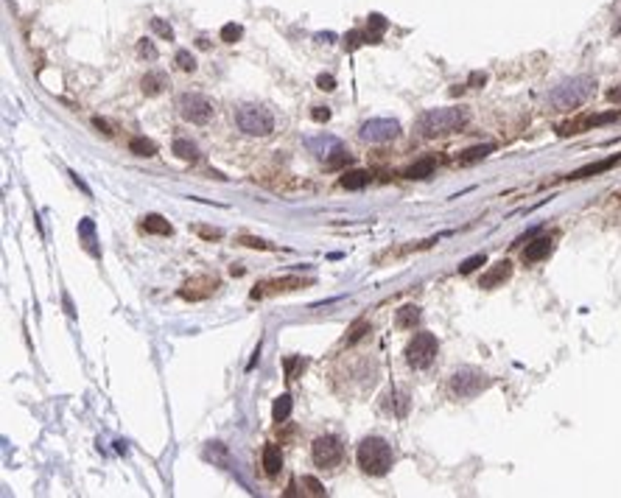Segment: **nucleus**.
Segmentation results:
<instances>
[{"mask_svg":"<svg viewBox=\"0 0 621 498\" xmlns=\"http://www.w3.org/2000/svg\"><path fill=\"white\" fill-rule=\"evenodd\" d=\"M359 134L364 143H386V140H395L400 134V123L392 118H372L361 126Z\"/></svg>","mask_w":621,"mask_h":498,"instance_id":"9d476101","label":"nucleus"},{"mask_svg":"<svg viewBox=\"0 0 621 498\" xmlns=\"http://www.w3.org/2000/svg\"><path fill=\"white\" fill-rule=\"evenodd\" d=\"M141 230L143 233H152V235H171L174 227L168 224V219H163L160 213H149V216L141 219Z\"/></svg>","mask_w":621,"mask_h":498,"instance_id":"a211bd4d","label":"nucleus"},{"mask_svg":"<svg viewBox=\"0 0 621 498\" xmlns=\"http://www.w3.org/2000/svg\"><path fill=\"white\" fill-rule=\"evenodd\" d=\"M613 34H621V23H618V26H615V28H613Z\"/></svg>","mask_w":621,"mask_h":498,"instance_id":"de8ad7c7","label":"nucleus"},{"mask_svg":"<svg viewBox=\"0 0 621 498\" xmlns=\"http://www.w3.org/2000/svg\"><path fill=\"white\" fill-rule=\"evenodd\" d=\"M177 109H179V115H182L185 121H190V123H196V126H204L207 121L213 118V104L207 101L204 96H199V93H185V96H179Z\"/></svg>","mask_w":621,"mask_h":498,"instance_id":"1a4fd4ad","label":"nucleus"},{"mask_svg":"<svg viewBox=\"0 0 621 498\" xmlns=\"http://www.w3.org/2000/svg\"><path fill=\"white\" fill-rule=\"evenodd\" d=\"M356 462L367 476H386L392 470L395 454L384 437H364L356 451Z\"/></svg>","mask_w":621,"mask_h":498,"instance_id":"7ed1b4c3","label":"nucleus"},{"mask_svg":"<svg viewBox=\"0 0 621 498\" xmlns=\"http://www.w3.org/2000/svg\"><path fill=\"white\" fill-rule=\"evenodd\" d=\"M395 322H397V328H403V330H414V325L420 322V308H417V305H403V308L397 311Z\"/></svg>","mask_w":621,"mask_h":498,"instance_id":"b1692460","label":"nucleus"},{"mask_svg":"<svg viewBox=\"0 0 621 498\" xmlns=\"http://www.w3.org/2000/svg\"><path fill=\"white\" fill-rule=\"evenodd\" d=\"M174 62H177V67L182 70V73H193V70H196V59H193L190 51H177Z\"/></svg>","mask_w":621,"mask_h":498,"instance_id":"2f4dec72","label":"nucleus"},{"mask_svg":"<svg viewBox=\"0 0 621 498\" xmlns=\"http://www.w3.org/2000/svg\"><path fill=\"white\" fill-rule=\"evenodd\" d=\"M305 146L311 149V154H316L327 168H341L344 163H350V154L344 149V143L339 137L330 134H319V137H308Z\"/></svg>","mask_w":621,"mask_h":498,"instance_id":"423d86ee","label":"nucleus"},{"mask_svg":"<svg viewBox=\"0 0 621 498\" xmlns=\"http://www.w3.org/2000/svg\"><path fill=\"white\" fill-rule=\"evenodd\" d=\"M467 121H470V112L465 107H440V109L423 112L417 121V129L426 137H440V134H451L462 129Z\"/></svg>","mask_w":621,"mask_h":498,"instance_id":"f03ea898","label":"nucleus"},{"mask_svg":"<svg viewBox=\"0 0 621 498\" xmlns=\"http://www.w3.org/2000/svg\"><path fill=\"white\" fill-rule=\"evenodd\" d=\"M615 166H621V154H613V157H607V160H596V163H591V166H582V168H577L574 174H568V179H588V177L604 174V171H610V168H615Z\"/></svg>","mask_w":621,"mask_h":498,"instance_id":"2eb2a0df","label":"nucleus"},{"mask_svg":"<svg viewBox=\"0 0 621 498\" xmlns=\"http://www.w3.org/2000/svg\"><path fill=\"white\" fill-rule=\"evenodd\" d=\"M364 42H367V34H361V31H350L348 37H344V48H348V51H356Z\"/></svg>","mask_w":621,"mask_h":498,"instance_id":"4c0bfd02","label":"nucleus"},{"mask_svg":"<svg viewBox=\"0 0 621 498\" xmlns=\"http://www.w3.org/2000/svg\"><path fill=\"white\" fill-rule=\"evenodd\" d=\"M238 244H244V247H249V249H271V244H269V241L255 238V235H241V238H238Z\"/></svg>","mask_w":621,"mask_h":498,"instance_id":"ea45409f","label":"nucleus"},{"mask_svg":"<svg viewBox=\"0 0 621 498\" xmlns=\"http://www.w3.org/2000/svg\"><path fill=\"white\" fill-rule=\"evenodd\" d=\"M551 249H555L551 238L540 235V238H534V241H529V244H526V249H523V263H537V260L548 258V255H551Z\"/></svg>","mask_w":621,"mask_h":498,"instance_id":"dca6fc26","label":"nucleus"},{"mask_svg":"<svg viewBox=\"0 0 621 498\" xmlns=\"http://www.w3.org/2000/svg\"><path fill=\"white\" fill-rule=\"evenodd\" d=\"M303 492H305V495H314V498H322V495H325V487L319 484V479H314V476H303Z\"/></svg>","mask_w":621,"mask_h":498,"instance_id":"72a5a7b5","label":"nucleus"},{"mask_svg":"<svg viewBox=\"0 0 621 498\" xmlns=\"http://www.w3.org/2000/svg\"><path fill=\"white\" fill-rule=\"evenodd\" d=\"M93 123H96V126H98V129H101V132H104V134H107V137H112V126H109V123H107V121H104V118H96V121H93Z\"/></svg>","mask_w":621,"mask_h":498,"instance_id":"c03bdc74","label":"nucleus"},{"mask_svg":"<svg viewBox=\"0 0 621 498\" xmlns=\"http://www.w3.org/2000/svg\"><path fill=\"white\" fill-rule=\"evenodd\" d=\"M291 409H294L291 395H280L278 400H274V406H271V417H274V423H286V420L291 417Z\"/></svg>","mask_w":621,"mask_h":498,"instance_id":"a878e982","label":"nucleus"},{"mask_svg":"<svg viewBox=\"0 0 621 498\" xmlns=\"http://www.w3.org/2000/svg\"><path fill=\"white\" fill-rule=\"evenodd\" d=\"M260 459H263V470H266V476H271V479L283 470V451H280L278 445H271V443L263 445V456H260Z\"/></svg>","mask_w":621,"mask_h":498,"instance_id":"f3484780","label":"nucleus"},{"mask_svg":"<svg viewBox=\"0 0 621 498\" xmlns=\"http://www.w3.org/2000/svg\"><path fill=\"white\" fill-rule=\"evenodd\" d=\"M485 85H487V76L485 73H470L467 87H485Z\"/></svg>","mask_w":621,"mask_h":498,"instance_id":"37998d69","label":"nucleus"},{"mask_svg":"<svg viewBox=\"0 0 621 498\" xmlns=\"http://www.w3.org/2000/svg\"><path fill=\"white\" fill-rule=\"evenodd\" d=\"M199 233H201L204 238H222V230H207V227H201Z\"/></svg>","mask_w":621,"mask_h":498,"instance_id":"a18cd8bd","label":"nucleus"},{"mask_svg":"<svg viewBox=\"0 0 621 498\" xmlns=\"http://www.w3.org/2000/svg\"><path fill=\"white\" fill-rule=\"evenodd\" d=\"M621 112H602V115H579V118H571L566 123L557 126V134L560 137H571V134H579V132H588L593 126H604V123H613L618 121Z\"/></svg>","mask_w":621,"mask_h":498,"instance_id":"9b49d317","label":"nucleus"},{"mask_svg":"<svg viewBox=\"0 0 621 498\" xmlns=\"http://www.w3.org/2000/svg\"><path fill=\"white\" fill-rule=\"evenodd\" d=\"M367 333H370V325H367L364 319H359V322H356V325H353V328L348 330V336H344V344L350 347V344H356L359 339H364Z\"/></svg>","mask_w":621,"mask_h":498,"instance_id":"7c9ffc66","label":"nucleus"},{"mask_svg":"<svg viewBox=\"0 0 621 498\" xmlns=\"http://www.w3.org/2000/svg\"><path fill=\"white\" fill-rule=\"evenodd\" d=\"M137 53H141L143 59H149V62H154L160 53H157V48H154V42L152 39H141L137 42Z\"/></svg>","mask_w":621,"mask_h":498,"instance_id":"e433bc0d","label":"nucleus"},{"mask_svg":"<svg viewBox=\"0 0 621 498\" xmlns=\"http://www.w3.org/2000/svg\"><path fill=\"white\" fill-rule=\"evenodd\" d=\"M305 367H308V359H303V355H286V359H283V370H286L289 381H294Z\"/></svg>","mask_w":621,"mask_h":498,"instance_id":"c756f323","label":"nucleus"},{"mask_svg":"<svg viewBox=\"0 0 621 498\" xmlns=\"http://www.w3.org/2000/svg\"><path fill=\"white\" fill-rule=\"evenodd\" d=\"M216 289H219V280L210 277V274H201V277H193V280L185 283V286L179 289V297L182 300H207Z\"/></svg>","mask_w":621,"mask_h":498,"instance_id":"ddd939ff","label":"nucleus"},{"mask_svg":"<svg viewBox=\"0 0 621 498\" xmlns=\"http://www.w3.org/2000/svg\"><path fill=\"white\" fill-rule=\"evenodd\" d=\"M141 87H143V93H146V96H160V93L168 87V76L163 73V70H152V73H146V76H143Z\"/></svg>","mask_w":621,"mask_h":498,"instance_id":"6ab92c4d","label":"nucleus"},{"mask_svg":"<svg viewBox=\"0 0 621 498\" xmlns=\"http://www.w3.org/2000/svg\"><path fill=\"white\" fill-rule=\"evenodd\" d=\"M311 118H314L316 123H325V121H330V109H327V107H314V109H311Z\"/></svg>","mask_w":621,"mask_h":498,"instance_id":"79ce46f5","label":"nucleus"},{"mask_svg":"<svg viewBox=\"0 0 621 498\" xmlns=\"http://www.w3.org/2000/svg\"><path fill=\"white\" fill-rule=\"evenodd\" d=\"M386 26H389V23H386L381 15H370V17H367V42H370V45L381 42V37H384Z\"/></svg>","mask_w":621,"mask_h":498,"instance_id":"bb28decb","label":"nucleus"},{"mask_svg":"<svg viewBox=\"0 0 621 498\" xmlns=\"http://www.w3.org/2000/svg\"><path fill=\"white\" fill-rule=\"evenodd\" d=\"M129 152L137 154V157H154L157 154V143H154V140H146V137H132L129 140Z\"/></svg>","mask_w":621,"mask_h":498,"instance_id":"393cba45","label":"nucleus"},{"mask_svg":"<svg viewBox=\"0 0 621 498\" xmlns=\"http://www.w3.org/2000/svg\"><path fill=\"white\" fill-rule=\"evenodd\" d=\"M485 263H487V258L478 252V255H473V258H467V260L459 263V274H470V272H476L478 266H485Z\"/></svg>","mask_w":621,"mask_h":498,"instance_id":"f704fd0d","label":"nucleus"},{"mask_svg":"<svg viewBox=\"0 0 621 498\" xmlns=\"http://www.w3.org/2000/svg\"><path fill=\"white\" fill-rule=\"evenodd\" d=\"M341 456H344V445H341V440L333 437V434H322V437H316V440L311 443V459H314V465L322 468V470L336 468V465L341 462Z\"/></svg>","mask_w":621,"mask_h":498,"instance_id":"6e6552de","label":"nucleus"},{"mask_svg":"<svg viewBox=\"0 0 621 498\" xmlns=\"http://www.w3.org/2000/svg\"><path fill=\"white\" fill-rule=\"evenodd\" d=\"M235 123H238V129H241L244 134H249V137H266V134L274 132V118H271V112H269L266 107H260V104H241V107L235 109Z\"/></svg>","mask_w":621,"mask_h":498,"instance_id":"20e7f679","label":"nucleus"},{"mask_svg":"<svg viewBox=\"0 0 621 498\" xmlns=\"http://www.w3.org/2000/svg\"><path fill=\"white\" fill-rule=\"evenodd\" d=\"M593 93H596V82L591 76H574V79L560 82L555 90L548 93V107L571 112V109L582 107Z\"/></svg>","mask_w":621,"mask_h":498,"instance_id":"f257e3e1","label":"nucleus"},{"mask_svg":"<svg viewBox=\"0 0 621 498\" xmlns=\"http://www.w3.org/2000/svg\"><path fill=\"white\" fill-rule=\"evenodd\" d=\"M171 149H174V154H177L179 160H188V163L199 160V149H196V143H190V140H185V137H177Z\"/></svg>","mask_w":621,"mask_h":498,"instance_id":"c85d7f7f","label":"nucleus"},{"mask_svg":"<svg viewBox=\"0 0 621 498\" xmlns=\"http://www.w3.org/2000/svg\"><path fill=\"white\" fill-rule=\"evenodd\" d=\"M434 168H437V160H434V157H423V160L411 163V166L406 168V177H408V179H426V177H431Z\"/></svg>","mask_w":621,"mask_h":498,"instance_id":"5701e85b","label":"nucleus"},{"mask_svg":"<svg viewBox=\"0 0 621 498\" xmlns=\"http://www.w3.org/2000/svg\"><path fill=\"white\" fill-rule=\"evenodd\" d=\"M607 98H610V101H621V85H618L615 90H610V93H607Z\"/></svg>","mask_w":621,"mask_h":498,"instance_id":"49530a36","label":"nucleus"},{"mask_svg":"<svg viewBox=\"0 0 621 498\" xmlns=\"http://www.w3.org/2000/svg\"><path fill=\"white\" fill-rule=\"evenodd\" d=\"M303 286H305V280H303V277L289 274V277H278V280H263V283H258L249 297H252V300H263V297H274V294L297 292V289H303Z\"/></svg>","mask_w":621,"mask_h":498,"instance_id":"f8f14e48","label":"nucleus"},{"mask_svg":"<svg viewBox=\"0 0 621 498\" xmlns=\"http://www.w3.org/2000/svg\"><path fill=\"white\" fill-rule=\"evenodd\" d=\"M510 277H512V263L510 260H498L496 266H490L485 274H481L478 286L481 289H496V286H501V283H507Z\"/></svg>","mask_w":621,"mask_h":498,"instance_id":"4468645a","label":"nucleus"},{"mask_svg":"<svg viewBox=\"0 0 621 498\" xmlns=\"http://www.w3.org/2000/svg\"><path fill=\"white\" fill-rule=\"evenodd\" d=\"M496 152V146L493 143H485V146H473V149H465L459 157H456V163L459 166H473V163H481L487 154H493Z\"/></svg>","mask_w":621,"mask_h":498,"instance_id":"412c9836","label":"nucleus"},{"mask_svg":"<svg viewBox=\"0 0 621 498\" xmlns=\"http://www.w3.org/2000/svg\"><path fill=\"white\" fill-rule=\"evenodd\" d=\"M384 409L392 414V417H403L408 411V395L406 392H386L384 398Z\"/></svg>","mask_w":621,"mask_h":498,"instance_id":"aec40b11","label":"nucleus"},{"mask_svg":"<svg viewBox=\"0 0 621 498\" xmlns=\"http://www.w3.org/2000/svg\"><path fill=\"white\" fill-rule=\"evenodd\" d=\"M440 353V341L434 333H414V339L406 344V364L411 370H429Z\"/></svg>","mask_w":621,"mask_h":498,"instance_id":"39448f33","label":"nucleus"},{"mask_svg":"<svg viewBox=\"0 0 621 498\" xmlns=\"http://www.w3.org/2000/svg\"><path fill=\"white\" fill-rule=\"evenodd\" d=\"M152 28H154V34H160L163 39H174V28L165 23V20H160V17H154L152 20Z\"/></svg>","mask_w":621,"mask_h":498,"instance_id":"58836bf2","label":"nucleus"},{"mask_svg":"<svg viewBox=\"0 0 621 498\" xmlns=\"http://www.w3.org/2000/svg\"><path fill=\"white\" fill-rule=\"evenodd\" d=\"M204 456H207V459H216V462H222V465H227V448H224L222 443H210V445H207V451H204Z\"/></svg>","mask_w":621,"mask_h":498,"instance_id":"c9c22d12","label":"nucleus"},{"mask_svg":"<svg viewBox=\"0 0 621 498\" xmlns=\"http://www.w3.org/2000/svg\"><path fill=\"white\" fill-rule=\"evenodd\" d=\"M79 235H82V241H84V249H87L90 255H98V247H96V224H93V219H82V222H79Z\"/></svg>","mask_w":621,"mask_h":498,"instance_id":"cd10ccee","label":"nucleus"},{"mask_svg":"<svg viewBox=\"0 0 621 498\" xmlns=\"http://www.w3.org/2000/svg\"><path fill=\"white\" fill-rule=\"evenodd\" d=\"M241 37H244V28L235 26V23H227V26L222 28V42H227V45H235Z\"/></svg>","mask_w":621,"mask_h":498,"instance_id":"473e14b6","label":"nucleus"},{"mask_svg":"<svg viewBox=\"0 0 621 498\" xmlns=\"http://www.w3.org/2000/svg\"><path fill=\"white\" fill-rule=\"evenodd\" d=\"M487 386H490V378L481 370H473V367H462L451 378V392L456 398H462V400L465 398H476L478 392H485Z\"/></svg>","mask_w":621,"mask_h":498,"instance_id":"0eeeda50","label":"nucleus"},{"mask_svg":"<svg viewBox=\"0 0 621 498\" xmlns=\"http://www.w3.org/2000/svg\"><path fill=\"white\" fill-rule=\"evenodd\" d=\"M316 87L325 90V93H330V90H336V79H333L330 73H319V76H316Z\"/></svg>","mask_w":621,"mask_h":498,"instance_id":"a19ab883","label":"nucleus"},{"mask_svg":"<svg viewBox=\"0 0 621 498\" xmlns=\"http://www.w3.org/2000/svg\"><path fill=\"white\" fill-rule=\"evenodd\" d=\"M370 179H372V174H370V171L356 168V171H348V174L341 177V188H348V190H361V188H367V185H370Z\"/></svg>","mask_w":621,"mask_h":498,"instance_id":"4be33fe9","label":"nucleus"}]
</instances>
